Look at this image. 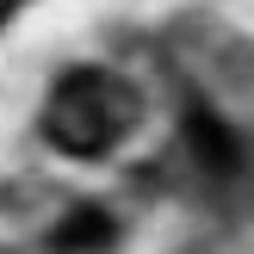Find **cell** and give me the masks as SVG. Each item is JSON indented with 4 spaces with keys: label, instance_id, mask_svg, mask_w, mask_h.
Wrapping results in <instances>:
<instances>
[{
    "label": "cell",
    "instance_id": "1",
    "mask_svg": "<svg viewBox=\"0 0 254 254\" xmlns=\"http://www.w3.org/2000/svg\"><path fill=\"white\" fill-rule=\"evenodd\" d=\"M136 124V93L106 68H74L56 81L50 93V112H44V136L74 161H93V155H112L118 136Z\"/></svg>",
    "mask_w": 254,
    "mask_h": 254
},
{
    "label": "cell",
    "instance_id": "2",
    "mask_svg": "<svg viewBox=\"0 0 254 254\" xmlns=\"http://www.w3.org/2000/svg\"><path fill=\"white\" fill-rule=\"evenodd\" d=\"M112 242H118V223H112V211H99V205H74L68 217L56 223V248L62 254H106Z\"/></svg>",
    "mask_w": 254,
    "mask_h": 254
},
{
    "label": "cell",
    "instance_id": "3",
    "mask_svg": "<svg viewBox=\"0 0 254 254\" xmlns=\"http://www.w3.org/2000/svg\"><path fill=\"white\" fill-rule=\"evenodd\" d=\"M186 143H192V155L205 161L211 174H230L236 161H242V149H236V136L223 130V118H211L205 106H192V112H186Z\"/></svg>",
    "mask_w": 254,
    "mask_h": 254
}]
</instances>
